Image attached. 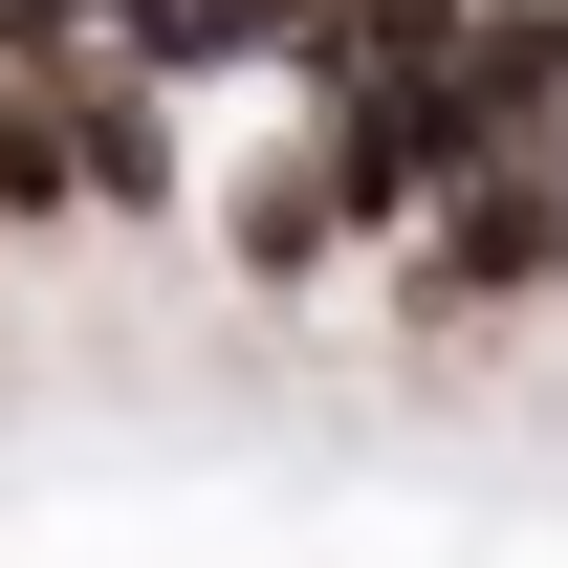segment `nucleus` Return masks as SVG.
Listing matches in <instances>:
<instances>
[{"label": "nucleus", "mask_w": 568, "mask_h": 568, "mask_svg": "<svg viewBox=\"0 0 568 568\" xmlns=\"http://www.w3.org/2000/svg\"><path fill=\"white\" fill-rule=\"evenodd\" d=\"M372 328L394 351H503V328H568V153H481L459 197L372 263Z\"/></svg>", "instance_id": "1"}, {"label": "nucleus", "mask_w": 568, "mask_h": 568, "mask_svg": "<svg viewBox=\"0 0 568 568\" xmlns=\"http://www.w3.org/2000/svg\"><path fill=\"white\" fill-rule=\"evenodd\" d=\"M197 241H219L241 306H328V284H372V219H351V175H328L306 110H263V132L197 175Z\"/></svg>", "instance_id": "2"}, {"label": "nucleus", "mask_w": 568, "mask_h": 568, "mask_svg": "<svg viewBox=\"0 0 568 568\" xmlns=\"http://www.w3.org/2000/svg\"><path fill=\"white\" fill-rule=\"evenodd\" d=\"M67 110H88V219H110V241H197V88H153L132 44H88L67 67Z\"/></svg>", "instance_id": "3"}, {"label": "nucleus", "mask_w": 568, "mask_h": 568, "mask_svg": "<svg viewBox=\"0 0 568 568\" xmlns=\"http://www.w3.org/2000/svg\"><path fill=\"white\" fill-rule=\"evenodd\" d=\"M110 44H132L153 88H284L328 44V0H110Z\"/></svg>", "instance_id": "4"}, {"label": "nucleus", "mask_w": 568, "mask_h": 568, "mask_svg": "<svg viewBox=\"0 0 568 568\" xmlns=\"http://www.w3.org/2000/svg\"><path fill=\"white\" fill-rule=\"evenodd\" d=\"M0 241L44 263V241H110L88 219V110H67V67H0Z\"/></svg>", "instance_id": "5"}, {"label": "nucleus", "mask_w": 568, "mask_h": 568, "mask_svg": "<svg viewBox=\"0 0 568 568\" xmlns=\"http://www.w3.org/2000/svg\"><path fill=\"white\" fill-rule=\"evenodd\" d=\"M110 44V0H0V67H88Z\"/></svg>", "instance_id": "6"}]
</instances>
